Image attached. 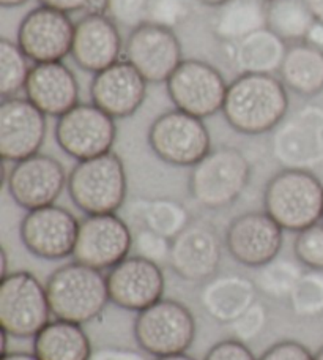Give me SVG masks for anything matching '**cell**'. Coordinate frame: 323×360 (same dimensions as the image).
I'll list each match as a JSON object with an SVG mask.
<instances>
[{"label": "cell", "mask_w": 323, "mask_h": 360, "mask_svg": "<svg viewBox=\"0 0 323 360\" xmlns=\"http://www.w3.org/2000/svg\"><path fill=\"white\" fill-rule=\"evenodd\" d=\"M287 87L275 75H238L225 94L223 114L230 128L248 136L275 131L289 112Z\"/></svg>", "instance_id": "1"}, {"label": "cell", "mask_w": 323, "mask_h": 360, "mask_svg": "<svg viewBox=\"0 0 323 360\" xmlns=\"http://www.w3.org/2000/svg\"><path fill=\"white\" fill-rule=\"evenodd\" d=\"M263 209L284 231L298 234L323 220V184L309 169L284 168L265 185Z\"/></svg>", "instance_id": "2"}, {"label": "cell", "mask_w": 323, "mask_h": 360, "mask_svg": "<svg viewBox=\"0 0 323 360\" xmlns=\"http://www.w3.org/2000/svg\"><path fill=\"white\" fill-rule=\"evenodd\" d=\"M44 286L53 316L81 326L101 316L111 302L101 270L77 261L55 269Z\"/></svg>", "instance_id": "3"}, {"label": "cell", "mask_w": 323, "mask_h": 360, "mask_svg": "<svg viewBox=\"0 0 323 360\" xmlns=\"http://www.w3.org/2000/svg\"><path fill=\"white\" fill-rule=\"evenodd\" d=\"M67 190L86 215L117 214L128 195L125 165L115 152L77 162L68 174Z\"/></svg>", "instance_id": "4"}, {"label": "cell", "mask_w": 323, "mask_h": 360, "mask_svg": "<svg viewBox=\"0 0 323 360\" xmlns=\"http://www.w3.org/2000/svg\"><path fill=\"white\" fill-rule=\"evenodd\" d=\"M251 179V163L232 146L211 149L194 165L188 179L191 198L209 210H221L238 201Z\"/></svg>", "instance_id": "5"}, {"label": "cell", "mask_w": 323, "mask_h": 360, "mask_svg": "<svg viewBox=\"0 0 323 360\" xmlns=\"http://www.w3.org/2000/svg\"><path fill=\"white\" fill-rule=\"evenodd\" d=\"M134 338L148 356L183 354L196 338V319L182 302L163 297L138 313Z\"/></svg>", "instance_id": "6"}, {"label": "cell", "mask_w": 323, "mask_h": 360, "mask_svg": "<svg viewBox=\"0 0 323 360\" xmlns=\"http://www.w3.org/2000/svg\"><path fill=\"white\" fill-rule=\"evenodd\" d=\"M46 286L34 274L18 270L0 281V326L13 338H35L49 323Z\"/></svg>", "instance_id": "7"}, {"label": "cell", "mask_w": 323, "mask_h": 360, "mask_svg": "<svg viewBox=\"0 0 323 360\" xmlns=\"http://www.w3.org/2000/svg\"><path fill=\"white\" fill-rule=\"evenodd\" d=\"M148 146L161 162L180 168H192L211 150L210 131L204 119L171 109L152 122Z\"/></svg>", "instance_id": "8"}, {"label": "cell", "mask_w": 323, "mask_h": 360, "mask_svg": "<svg viewBox=\"0 0 323 360\" xmlns=\"http://www.w3.org/2000/svg\"><path fill=\"white\" fill-rule=\"evenodd\" d=\"M229 84L218 68L199 59H183L166 82L176 109L206 119L223 111Z\"/></svg>", "instance_id": "9"}, {"label": "cell", "mask_w": 323, "mask_h": 360, "mask_svg": "<svg viewBox=\"0 0 323 360\" xmlns=\"http://www.w3.org/2000/svg\"><path fill=\"white\" fill-rule=\"evenodd\" d=\"M55 141L60 149L76 162L112 152L117 139L115 119L93 103H79L59 117Z\"/></svg>", "instance_id": "10"}, {"label": "cell", "mask_w": 323, "mask_h": 360, "mask_svg": "<svg viewBox=\"0 0 323 360\" xmlns=\"http://www.w3.org/2000/svg\"><path fill=\"white\" fill-rule=\"evenodd\" d=\"M133 250V233L117 214L86 215L73 252L74 261L98 270H109L128 258Z\"/></svg>", "instance_id": "11"}, {"label": "cell", "mask_w": 323, "mask_h": 360, "mask_svg": "<svg viewBox=\"0 0 323 360\" xmlns=\"http://www.w3.org/2000/svg\"><path fill=\"white\" fill-rule=\"evenodd\" d=\"M5 185L13 201L29 212L55 204L67 188L68 176L59 160L35 153L13 163L5 172Z\"/></svg>", "instance_id": "12"}, {"label": "cell", "mask_w": 323, "mask_h": 360, "mask_svg": "<svg viewBox=\"0 0 323 360\" xmlns=\"http://www.w3.org/2000/svg\"><path fill=\"white\" fill-rule=\"evenodd\" d=\"M79 221L68 209L46 205L24 215L19 236L24 247L37 258L59 261L73 256Z\"/></svg>", "instance_id": "13"}, {"label": "cell", "mask_w": 323, "mask_h": 360, "mask_svg": "<svg viewBox=\"0 0 323 360\" xmlns=\"http://www.w3.org/2000/svg\"><path fill=\"white\" fill-rule=\"evenodd\" d=\"M74 25L67 13L40 5L22 18L16 43L30 62H63L71 54Z\"/></svg>", "instance_id": "14"}, {"label": "cell", "mask_w": 323, "mask_h": 360, "mask_svg": "<svg viewBox=\"0 0 323 360\" xmlns=\"http://www.w3.org/2000/svg\"><path fill=\"white\" fill-rule=\"evenodd\" d=\"M124 59L138 70L147 82H167L183 62V48L176 32L144 24L129 32Z\"/></svg>", "instance_id": "15"}, {"label": "cell", "mask_w": 323, "mask_h": 360, "mask_svg": "<svg viewBox=\"0 0 323 360\" xmlns=\"http://www.w3.org/2000/svg\"><path fill=\"white\" fill-rule=\"evenodd\" d=\"M271 150L284 168L309 169L323 162V109L305 108L276 128Z\"/></svg>", "instance_id": "16"}, {"label": "cell", "mask_w": 323, "mask_h": 360, "mask_svg": "<svg viewBox=\"0 0 323 360\" xmlns=\"http://www.w3.org/2000/svg\"><path fill=\"white\" fill-rule=\"evenodd\" d=\"M223 259V242L218 229L205 220H191L172 239L169 266L180 278L204 283L216 275Z\"/></svg>", "instance_id": "17"}, {"label": "cell", "mask_w": 323, "mask_h": 360, "mask_svg": "<svg viewBox=\"0 0 323 360\" xmlns=\"http://www.w3.org/2000/svg\"><path fill=\"white\" fill-rule=\"evenodd\" d=\"M282 228L267 212H246L235 217L225 229V247L238 264L262 267L281 253Z\"/></svg>", "instance_id": "18"}, {"label": "cell", "mask_w": 323, "mask_h": 360, "mask_svg": "<svg viewBox=\"0 0 323 360\" xmlns=\"http://www.w3.org/2000/svg\"><path fill=\"white\" fill-rule=\"evenodd\" d=\"M48 115L27 98H2L0 103V155L5 163H18L40 153L46 139Z\"/></svg>", "instance_id": "19"}, {"label": "cell", "mask_w": 323, "mask_h": 360, "mask_svg": "<svg viewBox=\"0 0 323 360\" xmlns=\"http://www.w3.org/2000/svg\"><path fill=\"white\" fill-rule=\"evenodd\" d=\"M109 300L115 307L139 313L158 300L166 291V278L161 266L140 258L128 256L106 275Z\"/></svg>", "instance_id": "20"}, {"label": "cell", "mask_w": 323, "mask_h": 360, "mask_svg": "<svg viewBox=\"0 0 323 360\" xmlns=\"http://www.w3.org/2000/svg\"><path fill=\"white\" fill-rule=\"evenodd\" d=\"M147 84L138 70L124 59L93 76L90 100L111 117L126 119L145 101Z\"/></svg>", "instance_id": "21"}, {"label": "cell", "mask_w": 323, "mask_h": 360, "mask_svg": "<svg viewBox=\"0 0 323 360\" xmlns=\"http://www.w3.org/2000/svg\"><path fill=\"white\" fill-rule=\"evenodd\" d=\"M124 41L107 15H86L74 25L71 57L76 65L88 73H100L121 60Z\"/></svg>", "instance_id": "22"}, {"label": "cell", "mask_w": 323, "mask_h": 360, "mask_svg": "<svg viewBox=\"0 0 323 360\" xmlns=\"http://www.w3.org/2000/svg\"><path fill=\"white\" fill-rule=\"evenodd\" d=\"M25 98L51 117H62L79 105V82L63 62L34 63L25 82Z\"/></svg>", "instance_id": "23"}, {"label": "cell", "mask_w": 323, "mask_h": 360, "mask_svg": "<svg viewBox=\"0 0 323 360\" xmlns=\"http://www.w3.org/2000/svg\"><path fill=\"white\" fill-rule=\"evenodd\" d=\"M254 280L238 274L215 275L204 281L199 302L202 310L219 324H232L257 302Z\"/></svg>", "instance_id": "24"}, {"label": "cell", "mask_w": 323, "mask_h": 360, "mask_svg": "<svg viewBox=\"0 0 323 360\" xmlns=\"http://www.w3.org/2000/svg\"><path fill=\"white\" fill-rule=\"evenodd\" d=\"M230 46V62L238 75H277L289 44L267 27Z\"/></svg>", "instance_id": "25"}, {"label": "cell", "mask_w": 323, "mask_h": 360, "mask_svg": "<svg viewBox=\"0 0 323 360\" xmlns=\"http://www.w3.org/2000/svg\"><path fill=\"white\" fill-rule=\"evenodd\" d=\"M267 0H229L215 8L211 32L223 43H238L257 30L267 29Z\"/></svg>", "instance_id": "26"}, {"label": "cell", "mask_w": 323, "mask_h": 360, "mask_svg": "<svg viewBox=\"0 0 323 360\" xmlns=\"http://www.w3.org/2000/svg\"><path fill=\"white\" fill-rule=\"evenodd\" d=\"M34 354L40 360H90L93 349L81 324L54 319L35 335Z\"/></svg>", "instance_id": "27"}, {"label": "cell", "mask_w": 323, "mask_h": 360, "mask_svg": "<svg viewBox=\"0 0 323 360\" xmlns=\"http://www.w3.org/2000/svg\"><path fill=\"white\" fill-rule=\"evenodd\" d=\"M277 75L296 95L306 98L319 95L323 92V51L306 41L289 44Z\"/></svg>", "instance_id": "28"}, {"label": "cell", "mask_w": 323, "mask_h": 360, "mask_svg": "<svg viewBox=\"0 0 323 360\" xmlns=\"http://www.w3.org/2000/svg\"><path fill=\"white\" fill-rule=\"evenodd\" d=\"M315 22L305 0H273L268 2L267 27L287 44L306 40Z\"/></svg>", "instance_id": "29"}, {"label": "cell", "mask_w": 323, "mask_h": 360, "mask_svg": "<svg viewBox=\"0 0 323 360\" xmlns=\"http://www.w3.org/2000/svg\"><path fill=\"white\" fill-rule=\"evenodd\" d=\"M140 226L148 228L167 239H173L191 223L188 209L171 198H154L138 202Z\"/></svg>", "instance_id": "30"}, {"label": "cell", "mask_w": 323, "mask_h": 360, "mask_svg": "<svg viewBox=\"0 0 323 360\" xmlns=\"http://www.w3.org/2000/svg\"><path fill=\"white\" fill-rule=\"evenodd\" d=\"M305 266L294 258H281L277 256L273 261L267 262L262 267H257L254 275V283L257 291L271 300H287L290 299L294 288L298 283L300 276L305 272Z\"/></svg>", "instance_id": "31"}, {"label": "cell", "mask_w": 323, "mask_h": 360, "mask_svg": "<svg viewBox=\"0 0 323 360\" xmlns=\"http://www.w3.org/2000/svg\"><path fill=\"white\" fill-rule=\"evenodd\" d=\"M29 59L18 46L6 38L0 40V96L11 98L25 89L30 75Z\"/></svg>", "instance_id": "32"}, {"label": "cell", "mask_w": 323, "mask_h": 360, "mask_svg": "<svg viewBox=\"0 0 323 360\" xmlns=\"http://www.w3.org/2000/svg\"><path fill=\"white\" fill-rule=\"evenodd\" d=\"M289 304L300 318L323 316V270L306 269L290 294Z\"/></svg>", "instance_id": "33"}, {"label": "cell", "mask_w": 323, "mask_h": 360, "mask_svg": "<svg viewBox=\"0 0 323 360\" xmlns=\"http://www.w3.org/2000/svg\"><path fill=\"white\" fill-rule=\"evenodd\" d=\"M294 253L306 269L323 270V223H315L296 234Z\"/></svg>", "instance_id": "34"}, {"label": "cell", "mask_w": 323, "mask_h": 360, "mask_svg": "<svg viewBox=\"0 0 323 360\" xmlns=\"http://www.w3.org/2000/svg\"><path fill=\"white\" fill-rule=\"evenodd\" d=\"M191 16L188 0H150L147 13V24L173 30L185 24Z\"/></svg>", "instance_id": "35"}, {"label": "cell", "mask_w": 323, "mask_h": 360, "mask_svg": "<svg viewBox=\"0 0 323 360\" xmlns=\"http://www.w3.org/2000/svg\"><path fill=\"white\" fill-rule=\"evenodd\" d=\"M133 248L136 255L154 264H169L172 240L152 229L140 226L133 234Z\"/></svg>", "instance_id": "36"}, {"label": "cell", "mask_w": 323, "mask_h": 360, "mask_svg": "<svg viewBox=\"0 0 323 360\" xmlns=\"http://www.w3.org/2000/svg\"><path fill=\"white\" fill-rule=\"evenodd\" d=\"M150 0H107L106 15L125 29H138L147 24Z\"/></svg>", "instance_id": "37"}, {"label": "cell", "mask_w": 323, "mask_h": 360, "mask_svg": "<svg viewBox=\"0 0 323 360\" xmlns=\"http://www.w3.org/2000/svg\"><path fill=\"white\" fill-rule=\"evenodd\" d=\"M267 321H268L267 307H265L262 302L257 300L254 305H251L240 318L229 326L237 340H240L243 343H248L251 340H254L261 335L265 329V326H267Z\"/></svg>", "instance_id": "38"}, {"label": "cell", "mask_w": 323, "mask_h": 360, "mask_svg": "<svg viewBox=\"0 0 323 360\" xmlns=\"http://www.w3.org/2000/svg\"><path fill=\"white\" fill-rule=\"evenodd\" d=\"M204 360H258L248 348L246 343L237 338L223 340V342L211 346Z\"/></svg>", "instance_id": "39"}, {"label": "cell", "mask_w": 323, "mask_h": 360, "mask_svg": "<svg viewBox=\"0 0 323 360\" xmlns=\"http://www.w3.org/2000/svg\"><path fill=\"white\" fill-rule=\"evenodd\" d=\"M258 360H314V354L300 342L282 340L271 345Z\"/></svg>", "instance_id": "40"}, {"label": "cell", "mask_w": 323, "mask_h": 360, "mask_svg": "<svg viewBox=\"0 0 323 360\" xmlns=\"http://www.w3.org/2000/svg\"><path fill=\"white\" fill-rule=\"evenodd\" d=\"M90 360H147L144 354L139 351L126 349V348H101L93 351Z\"/></svg>", "instance_id": "41"}, {"label": "cell", "mask_w": 323, "mask_h": 360, "mask_svg": "<svg viewBox=\"0 0 323 360\" xmlns=\"http://www.w3.org/2000/svg\"><path fill=\"white\" fill-rule=\"evenodd\" d=\"M40 4L44 6H49V8L59 10L70 15V13H79V11L88 13L93 0H40Z\"/></svg>", "instance_id": "42"}, {"label": "cell", "mask_w": 323, "mask_h": 360, "mask_svg": "<svg viewBox=\"0 0 323 360\" xmlns=\"http://www.w3.org/2000/svg\"><path fill=\"white\" fill-rule=\"evenodd\" d=\"M305 41L311 44V46L323 51V22L322 21H315L312 24V27L309 29Z\"/></svg>", "instance_id": "43"}, {"label": "cell", "mask_w": 323, "mask_h": 360, "mask_svg": "<svg viewBox=\"0 0 323 360\" xmlns=\"http://www.w3.org/2000/svg\"><path fill=\"white\" fill-rule=\"evenodd\" d=\"M308 8L311 10L315 21L323 22V0H305Z\"/></svg>", "instance_id": "44"}, {"label": "cell", "mask_w": 323, "mask_h": 360, "mask_svg": "<svg viewBox=\"0 0 323 360\" xmlns=\"http://www.w3.org/2000/svg\"><path fill=\"white\" fill-rule=\"evenodd\" d=\"M0 360H40L35 354H30V352H6L2 354Z\"/></svg>", "instance_id": "45"}, {"label": "cell", "mask_w": 323, "mask_h": 360, "mask_svg": "<svg viewBox=\"0 0 323 360\" xmlns=\"http://www.w3.org/2000/svg\"><path fill=\"white\" fill-rule=\"evenodd\" d=\"M27 2L29 0H0V5H2L4 8H16V6H21Z\"/></svg>", "instance_id": "46"}, {"label": "cell", "mask_w": 323, "mask_h": 360, "mask_svg": "<svg viewBox=\"0 0 323 360\" xmlns=\"http://www.w3.org/2000/svg\"><path fill=\"white\" fill-rule=\"evenodd\" d=\"M154 360H196L194 357L188 356L186 352L183 354H173V356H164V357H157Z\"/></svg>", "instance_id": "47"}, {"label": "cell", "mask_w": 323, "mask_h": 360, "mask_svg": "<svg viewBox=\"0 0 323 360\" xmlns=\"http://www.w3.org/2000/svg\"><path fill=\"white\" fill-rule=\"evenodd\" d=\"M197 2L202 4V5L213 6V8H216V6L223 5V4H225V2H229V0H197Z\"/></svg>", "instance_id": "48"}, {"label": "cell", "mask_w": 323, "mask_h": 360, "mask_svg": "<svg viewBox=\"0 0 323 360\" xmlns=\"http://www.w3.org/2000/svg\"><path fill=\"white\" fill-rule=\"evenodd\" d=\"M6 264H8V256H6L5 248H2V276L8 275V269H6Z\"/></svg>", "instance_id": "49"}, {"label": "cell", "mask_w": 323, "mask_h": 360, "mask_svg": "<svg viewBox=\"0 0 323 360\" xmlns=\"http://www.w3.org/2000/svg\"><path fill=\"white\" fill-rule=\"evenodd\" d=\"M314 360H323V346L314 354Z\"/></svg>", "instance_id": "50"}, {"label": "cell", "mask_w": 323, "mask_h": 360, "mask_svg": "<svg viewBox=\"0 0 323 360\" xmlns=\"http://www.w3.org/2000/svg\"><path fill=\"white\" fill-rule=\"evenodd\" d=\"M267 2H273V0H267Z\"/></svg>", "instance_id": "51"}]
</instances>
